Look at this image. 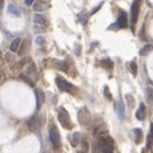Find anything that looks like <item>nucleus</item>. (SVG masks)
<instances>
[{"mask_svg": "<svg viewBox=\"0 0 153 153\" xmlns=\"http://www.w3.org/2000/svg\"><path fill=\"white\" fill-rule=\"evenodd\" d=\"M48 137H50V142L54 148L60 147L61 139H60V134H59V130L56 129V126H50V129H48Z\"/></svg>", "mask_w": 153, "mask_h": 153, "instance_id": "obj_1", "label": "nucleus"}, {"mask_svg": "<svg viewBox=\"0 0 153 153\" xmlns=\"http://www.w3.org/2000/svg\"><path fill=\"white\" fill-rule=\"evenodd\" d=\"M58 119L60 121V124L62 126L65 128V129H70L72 126V123H70V116H69L68 111L65 109H59V115H58Z\"/></svg>", "mask_w": 153, "mask_h": 153, "instance_id": "obj_2", "label": "nucleus"}, {"mask_svg": "<svg viewBox=\"0 0 153 153\" xmlns=\"http://www.w3.org/2000/svg\"><path fill=\"white\" fill-rule=\"evenodd\" d=\"M128 26V14L126 12H120L119 17H117V20L115 22V24L109 27V29H112V28H125Z\"/></svg>", "mask_w": 153, "mask_h": 153, "instance_id": "obj_3", "label": "nucleus"}, {"mask_svg": "<svg viewBox=\"0 0 153 153\" xmlns=\"http://www.w3.org/2000/svg\"><path fill=\"white\" fill-rule=\"evenodd\" d=\"M56 86L62 92H72L73 89H74V86H73L72 83H69L67 79L61 78V76H56Z\"/></svg>", "mask_w": 153, "mask_h": 153, "instance_id": "obj_4", "label": "nucleus"}, {"mask_svg": "<svg viewBox=\"0 0 153 153\" xmlns=\"http://www.w3.org/2000/svg\"><path fill=\"white\" fill-rule=\"evenodd\" d=\"M138 17H139V1L134 0L133 4H131V9H130V22L131 26H135V23L138 22Z\"/></svg>", "mask_w": 153, "mask_h": 153, "instance_id": "obj_5", "label": "nucleus"}, {"mask_svg": "<svg viewBox=\"0 0 153 153\" xmlns=\"http://www.w3.org/2000/svg\"><path fill=\"white\" fill-rule=\"evenodd\" d=\"M89 119H91V115H89L88 110L86 109V107H83V109L79 110L78 112V120L81 124H87L89 121Z\"/></svg>", "mask_w": 153, "mask_h": 153, "instance_id": "obj_6", "label": "nucleus"}, {"mask_svg": "<svg viewBox=\"0 0 153 153\" xmlns=\"http://www.w3.org/2000/svg\"><path fill=\"white\" fill-rule=\"evenodd\" d=\"M28 126L32 131H38V129H40V126H41V117L38 116V115H34L32 119L29 120Z\"/></svg>", "mask_w": 153, "mask_h": 153, "instance_id": "obj_7", "label": "nucleus"}, {"mask_svg": "<svg viewBox=\"0 0 153 153\" xmlns=\"http://www.w3.org/2000/svg\"><path fill=\"white\" fill-rule=\"evenodd\" d=\"M124 111H125L124 102H123V100H119L117 101V103H116V114H117V117H119L120 120L124 119V116H125Z\"/></svg>", "mask_w": 153, "mask_h": 153, "instance_id": "obj_8", "label": "nucleus"}, {"mask_svg": "<svg viewBox=\"0 0 153 153\" xmlns=\"http://www.w3.org/2000/svg\"><path fill=\"white\" fill-rule=\"evenodd\" d=\"M145 111H147V109H145V105L144 103H140L139 105V109L137 111V114H135V116H137V119L138 120H144L145 119Z\"/></svg>", "mask_w": 153, "mask_h": 153, "instance_id": "obj_9", "label": "nucleus"}, {"mask_svg": "<svg viewBox=\"0 0 153 153\" xmlns=\"http://www.w3.org/2000/svg\"><path fill=\"white\" fill-rule=\"evenodd\" d=\"M8 13H9L10 15L20 17V9L18 8V5H15V4H10L8 6Z\"/></svg>", "mask_w": 153, "mask_h": 153, "instance_id": "obj_10", "label": "nucleus"}, {"mask_svg": "<svg viewBox=\"0 0 153 153\" xmlns=\"http://www.w3.org/2000/svg\"><path fill=\"white\" fill-rule=\"evenodd\" d=\"M36 109L38 110L41 107V105H42V102H44V93L42 91H40V89H36Z\"/></svg>", "mask_w": 153, "mask_h": 153, "instance_id": "obj_11", "label": "nucleus"}, {"mask_svg": "<svg viewBox=\"0 0 153 153\" xmlns=\"http://www.w3.org/2000/svg\"><path fill=\"white\" fill-rule=\"evenodd\" d=\"M20 42H22V40H20L19 37L14 38V40L12 41V44H10V51H13V53H17V51L19 50Z\"/></svg>", "mask_w": 153, "mask_h": 153, "instance_id": "obj_12", "label": "nucleus"}, {"mask_svg": "<svg viewBox=\"0 0 153 153\" xmlns=\"http://www.w3.org/2000/svg\"><path fill=\"white\" fill-rule=\"evenodd\" d=\"M101 151H102V153H112L114 152L112 144L106 143L105 140H102V143H101Z\"/></svg>", "mask_w": 153, "mask_h": 153, "instance_id": "obj_13", "label": "nucleus"}, {"mask_svg": "<svg viewBox=\"0 0 153 153\" xmlns=\"http://www.w3.org/2000/svg\"><path fill=\"white\" fill-rule=\"evenodd\" d=\"M33 20H34V23H36L37 26H44V24L46 23V19H45V17L41 15V14H34Z\"/></svg>", "mask_w": 153, "mask_h": 153, "instance_id": "obj_14", "label": "nucleus"}, {"mask_svg": "<svg viewBox=\"0 0 153 153\" xmlns=\"http://www.w3.org/2000/svg\"><path fill=\"white\" fill-rule=\"evenodd\" d=\"M152 50H153V46H152L151 44H147V45H144V46L140 48V51H139V54H140V55H148V54L151 53Z\"/></svg>", "mask_w": 153, "mask_h": 153, "instance_id": "obj_15", "label": "nucleus"}, {"mask_svg": "<svg viewBox=\"0 0 153 153\" xmlns=\"http://www.w3.org/2000/svg\"><path fill=\"white\" fill-rule=\"evenodd\" d=\"M33 9L36 10V12H42V10L46 9V5H45L42 1H37V3H34Z\"/></svg>", "mask_w": 153, "mask_h": 153, "instance_id": "obj_16", "label": "nucleus"}, {"mask_svg": "<svg viewBox=\"0 0 153 153\" xmlns=\"http://www.w3.org/2000/svg\"><path fill=\"white\" fill-rule=\"evenodd\" d=\"M19 78L22 79V81H24V82H26L28 86H31V87L33 86V82H32V79H31V78H28V76H27L26 74H20V75H19Z\"/></svg>", "mask_w": 153, "mask_h": 153, "instance_id": "obj_17", "label": "nucleus"}, {"mask_svg": "<svg viewBox=\"0 0 153 153\" xmlns=\"http://www.w3.org/2000/svg\"><path fill=\"white\" fill-rule=\"evenodd\" d=\"M133 134L135 135V142H138L140 140V135H142V130L140 129H134V131H133Z\"/></svg>", "mask_w": 153, "mask_h": 153, "instance_id": "obj_18", "label": "nucleus"}, {"mask_svg": "<svg viewBox=\"0 0 153 153\" xmlns=\"http://www.w3.org/2000/svg\"><path fill=\"white\" fill-rule=\"evenodd\" d=\"M87 20H88V14L86 12H82L81 13V22L82 24H87Z\"/></svg>", "mask_w": 153, "mask_h": 153, "instance_id": "obj_19", "label": "nucleus"}, {"mask_svg": "<svg viewBox=\"0 0 153 153\" xmlns=\"http://www.w3.org/2000/svg\"><path fill=\"white\" fill-rule=\"evenodd\" d=\"M78 142H79V133H75L74 137L72 138V145L73 147H75V145L78 144Z\"/></svg>", "mask_w": 153, "mask_h": 153, "instance_id": "obj_20", "label": "nucleus"}, {"mask_svg": "<svg viewBox=\"0 0 153 153\" xmlns=\"http://www.w3.org/2000/svg\"><path fill=\"white\" fill-rule=\"evenodd\" d=\"M130 69H131V73H133V75H137L138 68H137V64H135V61H131V62H130Z\"/></svg>", "mask_w": 153, "mask_h": 153, "instance_id": "obj_21", "label": "nucleus"}, {"mask_svg": "<svg viewBox=\"0 0 153 153\" xmlns=\"http://www.w3.org/2000/svg\"><path fill=\"white\" fill-rule=\"evenodd\" d=\"M102 65L103 67H106L107 69H111L112 68V61L109 60V59H106V60H102Z\"/></svg>", "mask_w": 153, "mask_h": 153, "instance_id": "obj_22", "label": "nucleus"}, {"mask_svg": "<svg viewBox=\"0 0 153 153\" xmlns=\"http://www.w3.org/2000/svg\"><path fill=\"white\" fill-rule=\"evenodd\" d=\"M59 68L62 70H68V62L67 61H59Z\"/></svg>", "mask_w": 153, "mask_h": 153, "instance_id": "obj_23", "label": "nucleus"}, {"mask_svg": "<svg viewBox=\"0 0 153 153\" xmlns=\"http://www.w3.org/2000/svg\"><path fill=\"white\" fill-rule=\"evenodd\" d=\"M28 74H36V65L34 64H31L28 67Z\"/></svg>", "mask_w": 153, "mask_h": 153, "instance_id": "obj_24", "label": "nucleus"}, {"mask_svg": "<svg viewBox=\"0 0 153 153\" xmlns=\"http://www.w3.org/2000/svg\"><path fill=\"white\" fill-rule=\"evenodd\" d=\"M44 42H45V38H44L42 36H38V37L36 38V44L38 45V46H41V45H44Z\"/></svg>", "mask_w": 153, "mask_h": 153, "instance_id": "obj_25", "label": "nucleus"}, {"mask_svg": "<svg viewBox=\"0 0 153 153\" xmlns=\"http://www.w3.org/2000/svg\"><path fill=\"white\" fill-rule=\"evenodd\" d=\"M147 95H148V97H149V100L153 102V88H148L147 89Z\"/></svg>", "mask_w": 153, "mask_h": 153, "instance_id": "obj_26", "label": "nucleus"}, {"mask_svg": "<svg viewBox=\"0 0 153 153\" xmlns=\"http://www.w3.org/2000/svg\"><path fill=\"white\" fill-rule=\"evenodd\" d=\"M102 4H103V3H101V4H100L98 6H96V8H95V9H93V10H92V12H91V13H89V14H95V13L97 12V10H98V9L101 8V6H102Z\"/></svg>", "mask_w": 153, "mask_h": 153, "instance_id": "obj_27", "label": "nucleus"}, {"mask_svg": "<svg viewBox=\"0 0 153 153\" xmlns=\"http://www.w3.org/2000/svg\"><path fill=\"white\" fill-rule=\"evenodd\" d=\"M105 95H106L107 98H111V96H110V93H109V88H107V87H105Z\"/></svg>", "mask_w": 153, "mask_h": 153, "instance_id": "obj_28", "label": "nucleus"}, {"mask_svg": "<svg viewBox=\"0 0 153 153\" xmlns=\"http://www.w3.org/2000/svg\"><path fill=\"white\" fill-rule=\"evenodd\" d=\"M34 0H24V3H26V5H32Z\"/></svg>", "mask_w": 153, "mask_h": 153, "instance_id": "obj_29", "label": "nucleus"}, {"mask_svg": "<svg viewBox=\"0 0 153 153\" xmlns=\"http://www.w3.org/2000/svg\"><path fill=\"white\" fill-rule=\"evenodd\" d=\"M3 3H4V0H0V10L3 8Z\"/></svg>", "mask_w": 153, "mask_h": 153, "instance_id": "obj_30", "label": "nucleus"}, {"mask_svg": "<svg viewBox=\"0 0 153 153\" xmlns=\"http://www.w3.org/2000/svg\"><path fill=\"white\" fill-rule=\"evenodd\" d=\"M138 1H139V0H138Z\"/></svg>", "mask_w": 153, "mask_h": 153, "instance_id": "obj_31", "label": "nucleus"}]
</instances>
